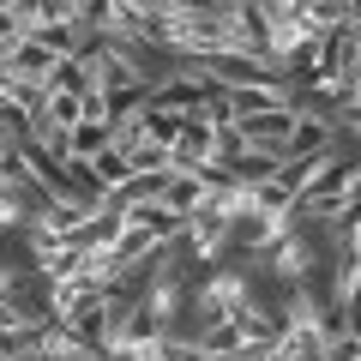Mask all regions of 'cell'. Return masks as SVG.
Returning a JSON list of instances; mask_svg holds the SVG:
<instances>
[{"label":"cell","instance_id":"obj_1","mask_svg":"<svg viewBox=\"0 0 361 361\" xmlns=\"http://www.w3.org/2000/svg\"><path fill=\"white\" fill-rule=\"evenodd\" d=\"M199 73L205 78H217V85H277V66L271 61H259V54H235V49H211V54H199Z\"/></svg>","mask_w":361,"mask_h":361},{"label":"cell","instance_id":"obj_2","mask_svg":"<svg viewBox=\"0 0 361 361\" xmlns=\"http://www.w3.org/2000/svg\"><path fill=\"white\" fill-rule=\"evenodd\" d=\"M235 127H241V139L253 145V151H277V157H289V133H295V109H289V103H271V109H259V115H241Z\"/></svg>","mask_w":361,"mask_h":361},{"label":"cell","instance_id":"obj_3","mask_svg":"<svg viewBox=\"0 0 361 361\" xmlns=\"http://www.w3.org/2000/svg\"><path fill=\"white\" fill-rule=\"evenodd\" d=\"M121 223L145 229L151 241H180V217L163 205V199H139V205H127V211H121Z\"/></svg>","mask_w":361,"mask_h":361},{"label":"cell","instance_id":"obj_4","mask_svg":"<svg viewBox=\"0 0 361 361\" xmlns=\"http://www.w3.org/2000/svg\"><path fill=\"white\" fill-rule=\"evenodd\" d=\"M49 90H66V97H90L97 90V73H90L85 54H66V61L49 66Z\"/></svg>","mask_w":361,"mask_h":361},{"label":"cell","instance_id":"obj_5","mask_svg":"<svg viewBox=\"0 0 361 361\" xmlns=\"http://www.w3.org/2000/svg\"><path fill=\"white\" fill-rule=\"evenodd\" d=\"M109 139H115V127H109V121H90V115H85L73 133H66V157H85V163H90L97 151H109Z\"/></svg>","mask_w":361,"mask_h":361},{"label":"cell","instance_id":"obj_6","mask_svg":"<svg viewBox=\"0 0 361 361\" xmlns=\"http://www.w3.org/2000/svg\"><path fill=\"white\" fill-rule=\"evenodd\" d=\"M49 66H54V54L49 49H37V42H18V49H13V66H6V73H13V78H49Z\"/></svg>","mask_w":361,"mask_h":361},{"label":"cell","instance_id":"obj_7","mask_svg":"<svg viewBox=\"0 0 361 361\" xmlns=\"http://www.w3.org/2000/svg\"><path fill=\"white\" fill-rule=\"evenodd\" d=\"M90 169H97V180H103V193H115L121 180L133 175V163H127V151H115V145H109V151H97V157H90Z\"/></svg>","mask_w":361,"mask_h":361},{"label":"cell","instance_id":"obj_8","mask_svg":"<svg viewBox=\"0 0 361 361\" xmlns=\"http://www.w3.org/2000/svg\"><path fill=\"white\" fill-rule=\"evenodd\" d=\"M6 151H13V133H6V127H0V157H6Z\"/></svg>","mask_w":361,"mask_h":361},{"label":"cell","instance_id":"obj_9","mask_svg":"<svg viewBox=\"0 0 361 361\" xmlns=\"http://www.w3.org/2000/svg\"><path fill=\"white\" fill-rule=\"evenodd\" d=\"M0 361H13V355H0Z\"/></svg>","mask_w":361,"mask_h":361}]
</instances>
